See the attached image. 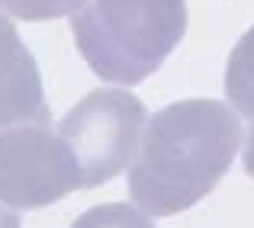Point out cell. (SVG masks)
I'll list each match as a JSON object with an SVG mask.
<instances>
[{
    "mask_svg": "<svg viewBox=\"0 0 254 228\" xmlns=\"http://www.w3.org/2000/svg\"><path fill=\"white\" fill-rule=\"evenodd\" d=\"M242 119L219 100H180L142 129L129 164V196L148 216H177L196 206L242 148Z\"/></svg>",
    "mask_w": 254,
    "mask_h": 228,
    "instance_id": "obj_1",
    "label": "cell"
},
{
    "mask_svg": "<svg viewBox=\"0 0 254 228\" xmlns=\"http://www.w3.org/2000/svg\"><path fill=\"white\" fill-rule=\"evenodd\" d=\"M187 32V0H84L71 36L87 68L110 84H142Z\"/></svg>",
    "mask_w": 254,
    "mask_h": 228,
    "instance_id": "obj_2",
    "label": "cell"
},
{
    "mask_svg": "<svg viewBox=\"0 0 254 228\" xmlns=\"http://www.w3.org/2000/svg\"><path fill=\"white\" fill-rule=\"evenodd\" d=\"M145 122L148 110L129 90H93L71 106L55 132L77 167L81 190L110 183L135 161Z\"/></svg>",
    "mask_w": 254,
    "mask_h": 228,
    "instance_id": "obj_3",
    "label": "cell"
},
{
    "mask_svg": "<svg viewBox=\"0 0 254 228\" xmlns=\"http://www.w3.org/2000/svg\"><path fill=\"white\" fill-rule=\"evenodd\" d=\"M81 190L77 167L52 122L0 129V199L13 209H42Z\"/></svg>",
    "mask_w": 254,
    "mask_h": 228,
    "instance_id": "obj_4",
    "label": "cell"
},
{
    "mask_svg": "<svg viewBox=\"0 0 254 228\" xmlns=\"http://www.w3.org/2000/svg\"><path fill=\"white\" fill-rule=\"evenodd\" d=\"M29 122H52L42 74L13 19L0 13V129Z\"/></svg>",
    "mask_w": 254,
    "mask_h": 228,
    "instance_id": "obj_5",
    "label": "cell"
},
{
    "mask_svg": "<svg viewBox=\"0 0 254 228\" xmlns=\"http://www.w3.org/2000/svg\"><path fill=\"white\" fill-rule=\"evenodd\" d=\"M225 93L238 116L254 122V26L238 39L225 68Z\"/></svg>",
    "mask_w": 254,
    "mask_h": 228,
    "instance_id": "obj_6",
    "label": "cell"
},
{
    "mask_svg": "<svg viewBox=\"0 0 254 228\" xmlns=\"http://www.w3.org/2000/svg\"><path fill=\"white\" fill-rule=\"evenodd\" d=\"M71 228H155V222L148 219V212H138L129 203H106L77 216Z\"/></svg>",
    "mask_w": 254,
    "mask_h": 228,
    "instance_id": "obj_7",
    "label": "cell"
},
{
    "mask_svg": "<svg viewBox=\"0 0 254 228\" xmlns=\"http://www.w3.org/2000/svg\"><path fill=\"white\" fill-rule=\"evenodd\" d=\"M81 3L84 0H0V10L26 23H45V19L71 16Z\"/></svg>",
    "mask_w": 254,
    "mask_h": 228,
    "instance_id": "obj_8",
    "label": "cell"
},
{
    "mask_svg": "<svg viewBox=\"0 0 254 228\" xmlns=\"http://www.w3.org/2000/svg\"><path fill=\"white\" fill-rule=\"evenodd\" d=\"M0 228H19V212L0 199Z\"/></svg>",
    "mask_w": 254,
    "mask_h": 228,
    "instance_id": "obj_9",
    "label": "cell"
},
{
    "mask_svg": "<svg viewBox=\"0 0 254 228\" xmlns=\"http://www.w3.org/2000/svg\"><path fill=\"white\" fill-rule=\"evenodd\" d=\"M245 171H248V177H254V132L245 142Z\"/></svg>",
    "mask_w": 254,
    "mask_h": 228,
    "instance_id": "obj_10",
    "label": "cell"
}]
</instances>
